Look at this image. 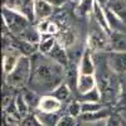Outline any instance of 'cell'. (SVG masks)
I'll use <instances>...</instances> for the list:
<instances>
[{"label": "cell", "instance_id": "11", "mask_svg": "<svg viewBox=\"0 0 126 126\" xmlns=\"http://www.w3.org/2000/svg\"><path fill=\"white\" fill-rule=\"evenodd\" d=\"M49 59H52L53 62H56L57 64H59L63 68H67L69 66V57L66 48L63 47L61 43H57L56 47L52 49V52L47 56Z\"/></svg>", "mask_w": 126, "mask_h": 126}, {"label": "cell", "instance_id": "37", "mask_svg": "<svg viewBox=\"0 0 126 126\" xmlns=\"http://www.w3.org/2000/svg\"><path fill=\"white\" fill-rule=\"evenodd\" d=\"M69 1H72L73 4H76V5H78V4L82 1V0H69Z\"/></svg>", "mask_w": 126, "mask_h": 126}, {"label": "cell", "instance_id": "23", "mask_svg": "<svg viewBox=\"0 0 126 126\" xmlns=\"http://www.w3.org/2000/svg\"><path fill=\"white\" fill-rule=\"evenodd\" d=\"M71 93H72L71 87L67 85V82H64V81H63L62 83H59V85L50 92L52 96L56 97L57 100H59L61 102L67 101V100L71 97Z\"/></svg>", "mask_w": 126, "mask_h": 126}, {"label": "cell", "instance_id": "18", "mask_svg": "<svg viewBox=\"0 0 126 126\" xmlns=\"http://www.w3.org/2000/svg\"><path fill=\"white\" fill-rule=\"evenodd\" d=\"M18 38L23 39L25 42H29V43H32V44L38 46L40 43V39H42V33L39 32L37 25H32L30 24Z\"/></svg>", "mask_w": 126, "mask_h": 126}, {"label": "cell", "instance_id": "22", "mask_svg": "<svg viewBox=\"0 0 126 126\" xmlns=\"http://www.w3.org/2000/svg\"><path fill=\"white\" fill-rule=\"evenodd\" d=\"M38 29L42 34H49V35H58V33L61 32L59 27L57 25L56 22H53V20L50 19H47V20H43V22H40L37 24Z\"/></svg>", "mask_w": 126, "mask_h": 126}, {"label": "cell", "instance_id": "24", "mask_svg": "<svg viewBox=\"0 0 126 126\" xmlns=\"http://www.w3.org/2000/svg\"><path fill=\"white\" fill-rule=\"evenodd\" d=\"M94 1H96V0H82L78 5H76V14L81 18L92 16Z\"/></svg>", "mask_w": 126, "mask_h": 126}, {"label": "cell", "instance_id": "6", "mask_svg": "<svg viewBox=\"0 0 126 126\" xmlns=\"http://www.w3.org/2000/svg\"><path fill=\"white\" fill-rule=\"evenodd\" d=\"M8 39H9V46L8 47H13L14 49H16L19 53L24 57L32 58L33 56H35L38 53V46H35V44H32L29 42H25V40L20 39L18 37H12V38H8Z\"/></svg>", "mask_w": 126, "mask_h": 126}, {"label": "cell", "instance_id": "14", "mask_svg": "<svg viewBox=\"0 0 126 126\" xmlns=\"http://www.w3.org/2000/svg\"><path fill=\"white\" fill-rule=\"evenodd\" d=\"M111 52H126V33L121 30L110 33Z\"/></svg>", "mask_w": 126, "mask_h": 126}, {"label": "cell", "instance_id": "34", "mask_svg": "<svg viewBox=\"0 0 126 126\" xmlns=\"http://www.w3.org/2000/svg\"><path fill=\"white\" fill-rule=\"evenodd\" d=\"M69 0H48V3L53 6L54 9L56 8H62L63 5H66Z\"/></svg>", "mask_w": 126, "mask_h": 126}, {"label": "cell", "instance_id": "15", "mask_svg": "<svg viewBox=\"0 0 126 126\" xmlns=\"http://www.w3.org/2000/svg\"><path fill=\"white\" fill-rule=\"evenodd\" d=\"M97 87V79L96 76H88V75H79L77 79L76 90L79 94H85L86 92Z\"/></svg>", "mask_w": 126, "mask_h": 126}, {"label": "cell", "instance_id": "16", "mask_svg": "<svg viewBox=\"0 0 126 126\" xmlns=\"http://www.w3.org/2000/svg\"><path fill=\"white\" fill-rule=\"evenodd\" d=\"M92 20H94L107 34L111 33V30L109 28L107 24V18H106V13H105V8H102L98 3L94 1V8H93V14H92Z\"/></svg>", "mask_w": 126, "mask_h": 126}, {"label": "cell", "instance_id": "19", "mask_svg": "<svg viewBox=\"0 0 126 126\" xmlns=\"http://www.w3.org/2000/svg\"><path fill=\"white\" fill-rule=\"evenodd\" d=\"M20 93L23 94V97H24L25 102L28 103V106H29L30 110H32V109L38 110V106H39V102H40L42 96H39V94H38L35 91H33L32 88H27V87L22 88Z\"/></svg>", "mask_w": 126, "mask_h": 126}, {"label": "cell", "instance_id": "3", "mask_svg": "<svg viewBox=\"0 0 126 126\" xmlns=\"http://www.w3.org/2000/svg\"><path fill=\"white\" fill-rule=\"evenodd\" d=\"M32 77V59L29 57H22L19 59L16 67L12 73L5 76V83L10 88H24L29 85Z\"/></svg>", "mask_w": 126, "mask_h": 126}, {"label": "cell", "instance_id": "10", "mask_svg": "<svg viewBox=\"0 0 126 126\" xmlns=\"http://www.w3.org/2000/svg\"><path fill=\"white\" fill-rule=\"evenodd\" d=\"M54 8L52 6L48 0H34V18L37 24L47 20L52 16Z\"/></svg>", "mask_w": 126, "mask_h": 126}, {"label": "cell", "instance_id": "30", "mask_svg": "<svg viewBox=\"0 0 126 126\" xmlns=\"http://www.w3.org/2000/svg\"><path fill=\"white\" fill-rule=\"evenodd\" d=\"M81 103H82V113L97 112L106 107L102 102H81Z\"/></svg>", "mask_w": 126, "mask_h": 126}, {"label": "cell", "instance_id": "31", "mask_svg": "<svg viewBox=\"0 0 126 126\" xmlns=\"http://www.w3.org/2000/svg\"><path fill=\"white\" fill-rule=\"evenodd\" d=\"M57 126H78V119H75L69 115H64L61 117Z\"/></svg>", "mask_w": 126, "mask_h": 126}, {"label": "cell", "instance_id": "28", "mask_svg": "<svg viewBox=\"0 0 126 126\" xmlns=\"http://www.w3.org/2000/svg\"><path fill=\"white\" fill-rule=\"evenodd\" d=\"M81 102H102V93L100 88L94 87L85 94H81Z\"/></svg>", "mask_w": 126, "mask_h": 126}, {"label": "cell", "instance_id": "17", "mask_svg": "<svg viewBox=\"0 0 126 126\" xmlns=\"http://www.w3.org/2000/svg\"><path fill=\"white\" fill-rule=\"evenodd\" d=\"M57 43H58V39L56 35L42 34L40 43L38 44V53L43 54V56H48L52 52V49L56 47Z\"/></svg>", "mask_w": 126, "mask_h": 126}, {"label": "cell", "instance_id": "1", "mask_svg": "<svg viewBox=\"0 0 126 126\" xmlns=\"http://www.w3.org/2000/svg\"><path fill=\"white\" fill-rule=\"evenodd\" d=\"M32 59V77L29 85L37 93L39 91H48L49 94L64 77V68L49 59L47 56L37 53Z\"/></svg>", "mask_w": 126, "mask_h": 126}, {"label": "cell", "instance_id": "7", "mask_svg": "<svg viewBox=\"0 0 126 126\" xmlns=\"http://www.w3.org/2000/svg\"><path fill=\"white\" fill-rule=\"evenodd\" d=\"M23 56L19 53L16 49L13 47H6L4 48V54H3V72L4 76H8L9 73H12L13 69L16 67L19 59Z\"/></svg>", "mask_w": 126, "mask_h": 126}, {"label": "cell", "instance_id": "32", "mask_svg": "<svg viewBox=\"0 0 126 126\" xmlns=\"http://www.w3.org/2000/svg\"><path fill=\"white\" fill-rule=\"evenodd\" d=\"M23 126H44V125L39 121L35 113H30L29 116H27L23 120Z\"/></svg>", "mask_w": 126, "mask_h": 126}, {"label": "cell", "instance_id": "36", "mask_svg": "<svg viewBox=\"0 0 126 126\" xmlns=\"http://www.w3.org/2000/svg\"><path fill=\"white\" fill-rule=\"evenodd\" d=\"M96 3H98L102 8H107L109 3H110V0H96Z\"/></svg>", "mask_w": 126, "mask_h": 126}, {"label": "cell", "instance_id": "12", "mask_svg": "<svg viewBox=\"0 0 126 126\" xmlns=\"http://www.w3.org/2000/svg\"><path fill=\"white\" fill-rule=\"evenodd\" d=\"M62 109V102L59 100H57L56 97H53L52 94H44L42 96L39 106L37 111H42V112H59Z\"/></svg>", "mask_w": 126, "mask_h": 126}, {"label": "cell", "instance_id": "26", "mask_svg": "<svg viewBox=\"0 0 126 126\" xmlns=\"http://www.w3.org/2000/svg\"><path fill=\"white\" fill-rule=\"evenodd\" d=\"M15 107H16L18 113L20 115V117H22L23 120H24L27 116H29V115H30V113H29V112H30V109H29L28 103L25 102L23 94L20 93V92L16 94V97H15Z\"/></svg>", "mask_w": 126, "mask_h": 126}, {"label": "cell", "instance_id": "8", "mask_svg": "<svg viewBox=\"0 0 126 126\" xmlns=\"http://www.w3.org/2000/svg\"><path fill=\"white\" fill-rule=\"evenodd\" d=\"M78 71L79 75H88V76L96 75V62L93 58V53L88 48H85L81 56V59L78 62Z\"/></svg>", "mask_w": 126, "mask_h": 126}, {"label": "cell", "instance_id": "2", "mask_svg": "<svg viewBox=\"0 0 126 126\" xmlns=\"http://www.w3.org/2000/svg\"><path fill=\"white\" fill-rule=\"evenodd\" d=\"M94 58V57H93ZM96 62V79H97V87L100 88L102 93V101L103 100H112V98H119V94L121 92V85L119 79L116 78V73H115L106 59L105 64Z\"/></svg>", "mask_w": 126, "mask_h": 126}, {"label": "cell", "instance_id": "25", "mask_svg": "<svg viewBox=\"0 0 126 126\" xmlns=\"http://www.w3.org/2000/svg\"><path fill=\"white\" fill-rule=\"evenodd\" d=\"M107 8L126 22V0H110Z\"/></svg>", "mask_w": 126, "mask_h": 126}, {"label": "cell", "instance_id": "20", "mask_svg": "<svg viewBox=\"0 0 126 126\" xmlns=\"http://www.w3.org/2000/svg\"><path fill=\"white\" fill-rule=\"evenodd\" d=\"M35 115H37V117L39 119V121L44 126H57L59 120H61V117H62L59 115V112H42V111H37Z\"/></svg>", "mask_w": 126, "mask_h": 126}, {"label": "cell", "instance_id": "27", "mask_svg": "<svg viewBox=\"0 0 126 126\" xmlns=\"http://www.w3.org/2000/svg\"><path fill=\"white\" fill-rule=\"evenodd\" d=\"M57 39H58V43H61L64 48H68V47H71L73 43H75V34H73L71 30H68V29L61 30L58 33Z\"/></svg>", "mask_w": 126, "mask_h": 126}, {"label": "cell", "instance_id": "29", "mask_svg": "<svg viewBox=\"0 0 126 126\" xmlns=\"http://www.w3.org/2000/svg\"><path fill=\"white\" fill-rule=\"evenodd\" d=\"M67 115H69V116L75 117V119H78L82 115V103H81V101H78V100L71 101L68 103V106H67Z\"/></svg>", "mask_w": 126, "mask_h": 126}, {"label": "cell", "instance_id": "5", "mask_svg": "<svg viewBox=\"0 0 126 126\" xmlns=\"http://www.w3.org/2000/svg\"><path fill=\"white\" fill-rule=\"evenodd\" d=\"M93 23H94V27L93 28L91 27V29L88 32V35H87L86 48H88L93 54L111 52L110 34H107L94 20H93Z\"/></svg>", "mask_w": 126, "mask_h": 126}, {"label": "cell", "instance_id": "13", "mask_svg": "<svg viewBox=\"0 0 126 126\" xmlns=\"http://www.w3.org/2000/svg\"><path fill=\"white\" fill-rule=\"evenodd\" d=\"M112 115V112L110 111L109 107H105L101 111L97 112H92V113H82L78 117L79 121H82L83 124H92V122H100V121H105L107 120Z\"/></svg>", "mask_w": 126, "mask_h": 126}, {"label": "cell", "instance_id": "21", "mask_svg": "<svg viewBox=\"0 0 126 126\" xmlns=\"http://www.w3.org/2000/svg\"><path fill=\"white\" fill-rule=\"evenodd\" d=\"M105 13H106V18H107V24L111 32H116V30H122V27L125 25V22L115 14L112 10H110L109 8H105Z\"/></svg>", "mask_w": 126, "mask_h": 126}, {"label": "cell", "instance_id": "35", "mask_svg": "<svg viewBox=\"0 0 126 126\" xmlns=\"http://www.w3.org/2000/svg\"><path fill=\"white\" fill-rule=\"evenodd\" d=\"M106 121V120H105ZM105 121H100V122H92V124H83L82 126H105Z\"/></svg>", "mask_w": 126, "mask_h": 126}, {"label": "cell", "instance_id": "33", "mask_svg": "<svg viewBox=\"0 0 126 126\" xmlns=\"http://www.w3.org/2000/svg\"><path fill=\"white\" fill-rule=\"evenodd\" d=\"M105 126H122V120L120 117V115L112 113L111 116L105 121Z\"/></svg>", "mask_w": 126, "mask_h": 126}, {"label": "cell", "instance_id": "9", "mask_svg": "<svg viewBox=\"0 0 126 126\" xmlns=\"http://www.w3.org/2000/svg\"><path fill=\"white\" fill-rule=\"evenodd\" d=\"M110 68L116 75L126 73V52H110L107 56Z\"/></svg>", "mask_w": 126, "mask_h": 126}, {"label": "cell", "instance_id": "4", "mask_svg": "<svg viewBox=\"0 0 126 126\" xmlns=\"http://www.w3.org/2000/svg\"><path fill=\"white\" fill-rule=\"evenodd\" d=\"M1 18L6 32L13 37H19L30 25V20L25 15L4 5L1 9Z\"/></svg>", "mask_w": 126, "mask_h": 126}]
</instances>
